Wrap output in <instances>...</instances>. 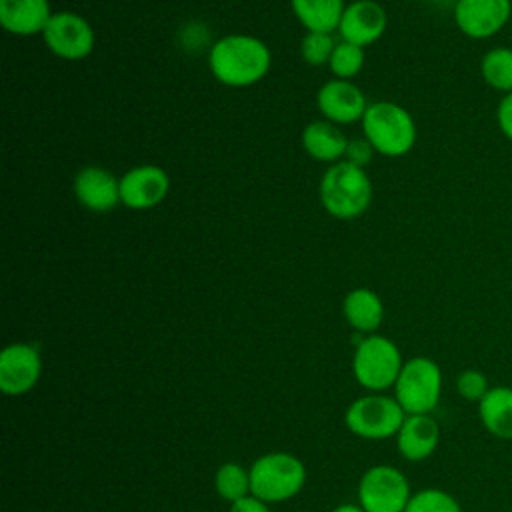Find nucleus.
Returning a JSON list of instances; mask_svg holds the SVG:
<instances>
[{"label": "nucleus", "mask_w": 512, "mask_h": 512, "mask_svg": "<svg viewBox=\"0 0 512 512\" xmlns=\"http://www.w3.org/2000/svg\"><path fill=\"white\" fill-rule=\"evenodd\" d=\"M208 66L220 84L246 88L260 82L270 72L272 52L258 36L228 34L212 44Z\"/></svg>", "instance_id": "obj_1"}, {"label": "nucleus", "mask_w": 512, "mask_h": 512, "mask_svg": "<svg viewBox=\"0 0 512 512\" xmlns=\"http://www.w3.org/2000/svg\"><path fill=\"white\" fill-rule=\"evenodd\" d=\"M318 192L324 210L338 220H354L362 216L372 202L370 176L364 168L346 160L326 168Z\"/></svg>", "instance_id": "obj_2"}, {"label": "nucleus", "mask_w": 512, "mask_h": 512, "mask_svg": "<svg viewBox=\"0 0 512 512\" xmlns=\"http://www.w3.org/2000/svg\"><path fill=\"white\" fill-rule=\"evenodd\" d=\"M362 134L372 144L376 154L388 158L406 156L418 138L412 114L390 100L368 104L362 120Z\"/></svg>", "instance_id": "obj_3"}, {"label": "nucleus", "mask_w": 512, "mask_h": 512, "mask_svg": "<svg viewBox=\"0 0 512 512\" xmlns=\"http://www.w3.org/2000/svg\"><path fill=\"white\" fill-rule=\"evenodd\" d=\"M252 496L266 504H278L294 498L306 484L304 462L288 452H270L252 462Z\"/></svg>", "instance_id": "obj_4"}, {"label": "nucleus", "mask_w": 512, "mask_h": 512, "mask_svg": "<svg viewBox=\"0 0 512 512\" xmlns=\"http://www.w3.org/2000/svg\"><path fill=\"white\" fill-rule=\"evenodd\" d=\"M404 366L400 348L386 336H364L352 356V374L356 382L370 392H384L394 388L396 378Z\"/></svg>", "instance_id": "obj_5"}, {"label": "nucleus", "mask_w": 512, "mask_h": 512, "mask_svg": "<svg viewBox=\"0 0 512 512\" xmlns=\"http://www.w3.org/2000/svg\"><path fill=\"white\" fill-rule=\"evenodd\" d=\"M442 394V370L428 356H414L404 362L396 384L394 398L406 414H430Z\"/></svg>", "instance_id": "obj_6"}, {"label": "nucleus", "mask_w": 512, "mask_h": 512, "mask_svg": "<svg viewBox=\"0 0 512 512\" xmlns=\"http://www.w3.org/2000/svg\"><path fill=\"white\" fill-rule=\"evenodd\" d=\"M408 414L394 396L372 392L356 398L344 412L346 428L364 440H384L398 434Z\"/></svg>", "instance_id": "obj_7"}, {"label": "nucleus", "mask_w": 512, "mask_h": 512, "mask_svg": "<svg viewBox=\"0 0 512 512\" xmlns=\"http://www.w3.org/2000/svg\"><path fill=\"white\" fill-rule=\"evenodd\" d=\"M412 494L404 472L390 464L370 466L358 482V504L364 512H404Z\"/></svg>", "instance_id": "obj_8"}, {"label": "nucleus", "mask_w": 512, "mask_h": 512, "mask_svg": "<svg viewBox=\"0 0 512 512\" xmlns=\"http://www.w3.org/2000/svg\"><path fill=\"white\" fill-rule=\"evenodd\" d=\"M48 50L62 60H84L92 54L96 34L90 22L76 12H54L42 32Z\"/></svg>", "instance_id": "obj_9"}, {"label": "nucleus", "mask_w": 512, "mask_h": 512, "mask_svg": "<svg viewBox=\"0 0 512 512\" xmlns=\"http://www.w3.org/2000/svg\"><path fill=\"white\" fill-rule=\"evenodd\" d=\"M42 376V354L36 344L14 342L0 352V390L6 396L30 392Z\"/></svg>", "instance_id": "obj_10"}, {"label": "nucleus", "mask_w": 512, "mask_h": 512, "mask_svg": "<svg viewBox=\"0 0 512 512\" xmlns=\"http://www.w3.org/2000/svg\"><path fill=\"white\" fill-rule=\"evenodd\" d=\"M512 16V0H456V28L470 40L496 36Z\"/></svg>", "instance_id": "obj_11"}, {"label": "nucleus", "mask_w": 512, "mask_h": 512, "mask_svg": "<svg viewBox=\"0 0 512 512\" xmlns=\"http://www.w3.org/2000/svg\"><path fill=\"white\" fill-rule=\"evenodd\" d=\"M170 190V176L156 164H140L120 178V202L130 210L158 206Z\"/></svg>", "instance_id": "obj_12"}, {"label": "nucleus", "mask_w": 512, "mask_h": 512, "mask_svg": "<svg viewBox=\"0 0 512 512\" xmlns=\"http://www.w3.org/2000/svg\"><path fill=\"white\" fill-rule=\"evenodd\" d=\"M316 106L324 120L342 126L360 122L368 108V102L364 92L352 80L332 78L320 86L316 94Z\"/></svg>", "instance_id": "obj_13"}, {"label": "nucleus", "mask_w": 512, "mask_h": 512, "mask_svg": "<svg viewBox=\"0 0 512 512\" xmlns=\"http://www.w3.org/2000/svg\"><path fill=\"white\" fill-rule=\"evenodd\" d=\"M386 26L388 16L382 4L376 0H354L344 8L338 34L344 42L366 48L382 38Z\"/></svg>", "instance_id": "obj_14"}, {"label": "nucleus", "mask_w": 512, "mask_h": 512, "mask_svg": "<svg viewBox=\"0 0 512 512\" xmlns=\"http://www.w3.org/2000/svg\"><path fill=\"white\" fill-rule=\"evenodd\" d=\"M74 196L90 212H108L120 202V178L102 166H84L72 182Z\"/></svg>", "instance_id": "obj_15"}, {"label": "nucleus", "mask_w": 512, "mask_h": 512, "mask_svg": "<svg viewBox=\"0 0 512 512\" xmlns=\"http://www.w3.org/2000/svg\"><path fill=\"white\" fill-rule=\"evenodd\" d=\"M394 438L404 460L422 462L438 448L440 426L430 414H408Z\"/></svg>", "instance_id": "obj_16"}, {"label": "nucleus", "mask_w": 512, "mask_h": 512, "mask_svg": "<svg viewBox=\"0 0 512 512\" xmlns=\"http://www.w3.org/2000/svg\"><path fill=\"white\" fill-rule=\"evenodd\" d=\"M52 14L50 0H0V24L16 36L42 34Z\"/></svg>", "instance_id": "obj_17"}, {"label": "nucleus", "mask_w": 512, "mask_h": 512, "mask_svg": "<svg viewBox=\"0 0 512 512\" xmlns=\"http://www.w3.org/2000/svg\"><path fill=\"white\" fill-rule=\"evenodd\" d=\"M346 146L348 138L340 126L330 120H312L302 130V148L310 158L318 162L336 164L344 160Z\"/></svg>", "instance_id": "obj_18"}, {"label": "nucleus", "mask_w": 512, "mask_h": 512, "mask_svg": "<svg viewBox=\"0 0 512 512\" xmlns=\"http://www.w3.org/2000/svg\"><path fill=\"white\" fill-rule=\"evenodd\" d=\"M478 418L488 434L500 440H512V388L490 386L478 402Z\"/></svg>", "instance_id": "obj_19"}, {"label": "nucleus", "mask_w": 512, "mask_h": 512, "mask_svg": "<svg viewBox=\"0 0 512 512\" xmlns=\"http://www.w3.org/2000/svg\"><path fill=\"white\" fill-rule=\"evenodd\" d=\"M342 312L346 322L362 334H374L384 320L382 298L370 288H354L344 296Z\"/></svg>", "instance_id": "obj_20"}, {"label": "nucleus", "mask_w": 512, "mask_h": 512, "mask_svg": "<svg viewBox=\"0 0 512 512\" xmlns=\"http://www.w3.org/2000/svg\"><path fill=\"white\" fill-rule=\"evenodd\" d=\"M290 6L306 32L328 34L338 30L346 8L344 0H290Z\"/></svg>", "instance_id": "obj_21"}, {"label": "nucleus", "mask_w": 512, "mask_h": 512, "mask_svg": "<svg viewBox=\"0 0 512 512\" xmlns=\"http://www.w3.org/2000/svg\"><path fill=\"white\" fill-rule=\"evenodd\" d=\"M482 80L496 92H512V48L494 46L480 60Z\"/></svg>", "instance_id": "obj_22"}, {"label": "nucleus", "mask_w": 512, "mask_h": 512, "mask_svg": "<svg viewBox=\"0 0 512 512\" xmlns=\"http://www.w3.org/2000/svg\"><path fill=\"white\" fill-rule=\"evenodd\" d=\"M214 488L224 502L234 504L252 494L250 470L242 468L236 462H224L214 474Z\"/></svg>", "instance_id": "obj_23"}, {"label": "nucleus", "mask_w": 512, "mask_h": 512, "mask_svg": "<svg viewBox=\"0 0 512 512\" xmlns=\"http://www.w3.org/2000/svg\"><path fill=\"white\" fill-rule=\"evenodd\" d=\"M364 48L350 44V42H336V48L330 56L328 68L332 72L334 78L338 80H352L354 76L360 74V70L364 68Z\"/></svg>", "instance_id": "obj_24"}, {"label": "nucleus", "mask_w": 512, "mask_h": 512, "mask_svg": "<svg viewBox=\"0 0 512 512\" xmlns=\"http://www.w3.org/2000/svg\"><path fill=\"white\" fill-rule=\"evenodd\" d=\"M404 512H462V506L446 490L424 488L412 494Z\"/></svg>", "instance_id": "obj_25"}, {"label": "nucleus", "mask_w": 512, "mask_h": 512, "mask_svg": "<svg viewBox=\"0 0 512 512\" xmlns=\"http://www.w3.org/2000/svg\"><path fill=\"white\" fill-rule=\"evenodd\" d=\"M336 48V40L328 32H306L300 42V56L310 66H322L330 62Z\"/></svg>", "instance_id": "obj_26"}, {"label": "nucleus", "mask_w": 512, "mask_h": 512, "mask_svg": "<svg viewBox=\"0 0 512 512\" xmlns=\"http://www.w3.org/2000/svg\"><path fill=\"white\" fill-rule=\"evenodd\" d=\"M456 390H458L460 398H464L466 402L478 404L490 390V382L484 372H480L476 368H466L456 378Z\"/></svg>", "instance_id": "obj_27"}, {"label": "nucleus", "mask_w": 512, "mask_h": 512, "mask_svg": "<svg viewBox=\"0 0 512 512\" xmlns=\"http://www.w3.org/2000/svg\"><path fill=\"white\" fill-rule=\"evenodd\" d=\"M376 150L372 148V144L362 136V138H352L348 140V146H346V154H344V160L358 166V168H366L372 158H374Z\"/></svg>", "instance_id": "obj_28"}, {"label": "nucleus", "mask_w": 512, "mask_h": 512, "mask_svg": "<svg viewBox=\"0 0 512 512\" xmlns=\"http://www.w3.org/2000/svg\"><path fill=\"white\" fill-rule=\"evenodd\" d=\"M496 124L506 140L512 142V92L502 94L496 106Z\"/></svg>", "instance_id": "obj_29"}, {"label": "nucleus", "mask_w": 512, "mask_h": 512, "mask_svg": "<svg viewBox=\"0 0 512 512\" xmlns=\"http://www.w3.org/2000/svg\"><path fill=\"white\" fill-rule=\"evenodd\" d=\"M228 512H270L268 510V504L266 502H262L260 498H256V496H246V498H242V500H238V502H234V504H230V510Z\"/></svg>", "instance_id": "obj_30"}, {"label": "nucleus", "mask_w": 512, "mask_h": 512, "mask_svg": "<svg viewBox=\"0 0 512 512\" xmlns=\"http://www.w3.org/2000/svg\"><path fill=\"white\" fill-rule=\"evenodd\" d=\"M332 512H364V508L360 504H352V502H346V504H340L336 506Z\"/></svg>", "instance_id": "obj_31"}]
</instances>
